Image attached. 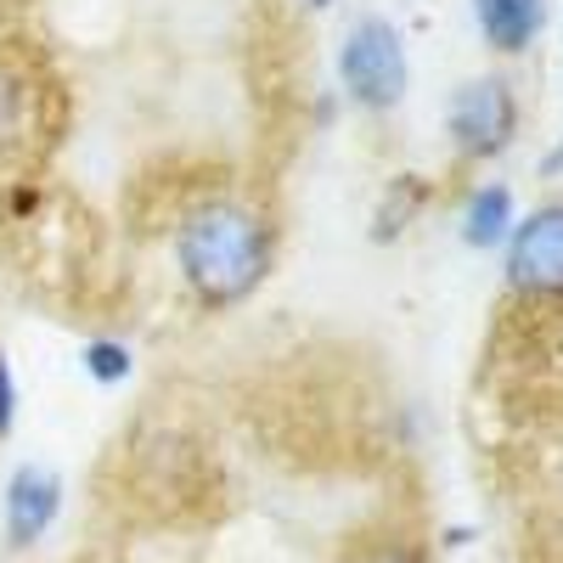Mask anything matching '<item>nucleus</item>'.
<instances>
[{"label":"nucleus","instance_id":"0eeeda50","mask_svg":"<svg viewBox=\"0 0 563 563\" xmlns=\"http://www.w3.org/2000/svg\"><path fill=\"white\" fill-rule=\"evenodd\" d=\"M474 23L496 57H525L547 29V0H474Z\"/></svg>","mask_w":563,"mask_h":563},{"label":"nucleus","instance_id":"423d86ee","mask_svg":"<svg viewBox=\"0 0 563 563\" xmlns=\"http://www.w3.org/2000/svg\"><path fill=\"white\" fill-rule=\"evenodd\" d=\"M57 512H63V479L52 474V467H40V462L12 467L7 496H0V519H7V541H12L18 552H29L34 541H45V530L57 525Z\"/></svg>","mask_w":563,"mask_h":563},{"label":"nucleus","instance_id":"1a4fd4ad","mask_svg":"<svg viewBox=\"0 0 563 563\" xmlns=\"http://www.w3.org/2000/svg\"><path fill=\"white\" fill-rule=\"evenodd\" d=\"M85 372L97 384H124L130 372H135V355H130V344H119V339H90L85 344Z\"/></svg>","mask_w":563,"mask_h":563},{"label":"nucleus","instance_id":"f8f14e48","mask_svg":"<svg viewBox=\"0 0 563 563\" xmlns=\"http://www.w3.org/2000/svg\"><path fill=\"white\" fill-rule=\"evenodd\" d=\"M310 7H316V12H321V7H333V0H310Z\"/></svg>","mask_w":563,"mask_h":563},{"label":"nucleus","instance_id":"9d476101","mask_svg":"<svg viewBox=\"0 0 563 563\" xmlns=\"http://www.w3.org/2000/svg\"><path fill=\"white\" fill-rule=\"evenodd\" d=\"M355 563H429V558H422L411 536H384V541H366Z\"/></svg>","mask_w":563,"mask_h":563},{"label":"nucleus","instance_id":"20e7f679","mask_svg":"<svg viewBox=\"0 0 563 563\" xmlns=\"http://www.w3.org/2000/svg\"><path fill=\"white\" fill-rule=\"evenodd\" d=\"M339 85L344 97L361 108V113H389L406 90H411V57H406V40L389 18L378 12H361L350 29H344V45H339Z\"/></svg>","mask_w":563,"mask_h":563},{"label":"nucleus","instance_id":"9b49d317","mask_svg":"<svg viewBox=\"0 0 563 563\" xmlns=\"http://www.w3.org/2000/svg\"><path fill=\"white\" fill-rule=\"evenodd\" d=\"M12 422H18V378H12V355L0 350V440L12 434Z\"/></svg>","mask_w":563,"mask_h":563},{"label":"nucleus","instance_id":"6e6552de","mask_svg":"<svg viewBox=\"0 0 563 563\" xmlns=\"http://www.w3.org/2000/svg\"><path fill=\"white\" fill-rule=\"evenodd\" d=\"M512 220H519L512 186H507V180H485V186H474V192H467V203H462V243L479 249V254H490V249L507 243Z\"/></svg>","mask_w":563,"mask_h":563},{"label":"nucleus","instance_id":"7ed1b4c3","mask_svg":"<svg viewBox=\"0 0 563 563\" xmlns=\"http://www.w3.org/2000/svg\"><path fill=\"white\" fill-rule=\"evenodd\" d=\"M68 130V79L34 40H0V192L34 180Z\"/></svg>","mask_w":563,"mask_h":563},{"label":"nucleus","instance_id":"39448f33","mask_svg":"<svg viewBox=\"0 0 563 563\" xmlns=\"http://www.w3.org/2000/svg\"><path fill=\"white\" fill-rule=\"evenodd\" d=\"M445 130L456 164H490L512 147L519 135V97H512L507 74H474L445 108Z\"/></svg>","mask_w":563,"mask_h":563},{"label":"nucleus","instance_id":"f257e3e1","mask_svg":"<svg viewBox=\"0 0 563 563\" xmlns=\"http://www.w3.org/2000/svg\"><path fill=\"white\" fill-rule=\"evenodd\" d=\"M474 366V411L512 440H563V198L512 220Z\"/></svg>","mask_w":563,"mask_h":563},{"label":"nucleus","instance_id":"f03ea898","mask_svg":"<svg viewBox=\"0 0 563 563\" xmlns=\"http://www.w3.org/2000/svg\"><path fill=\"white\" fill-rule=\"evenodd\" d=\"M169 260L198 310H231L260 294L276 265V220L243 192H203L175 214Z\"/></svg>","mask_w":563,"mask_h":563}]
</instances>
